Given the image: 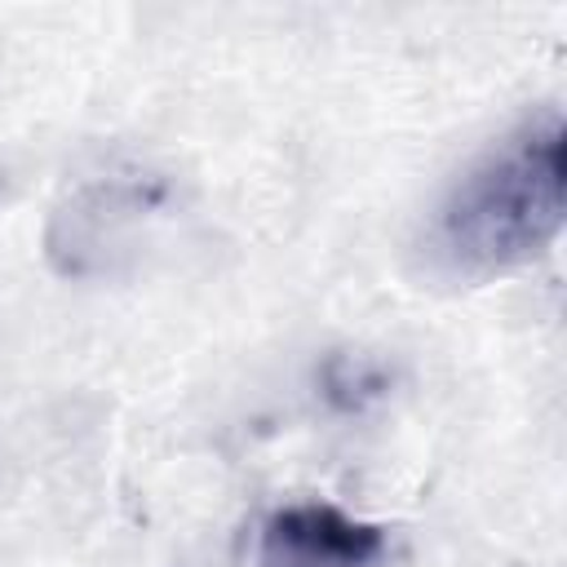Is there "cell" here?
Segmentation results:
<instances>
[{
    "label": "cell",
    "mask_w": 567,
    "mask_h": 567,
    "mask_svg": "<svg viewBox=\"0 0 567 567\" xmlns=\"http://www.w3.org/2000/svg\"><path fill=\"white\" fill-rule=\"evenodd\" d=\"M390 536L332 501H292L261 518L252 567H372Z\"/></svg>",
    "instance_id": "cell-2"
},
{
    "label": "cell",
    "mask_w": 567,
    "mask_h": 567,
    "mask_svg": "<svg viewBox=\"0 0 567 567\" xmlns=\"http://www.w3.org/2000/svg\"><path fill=\"white\" fill-rule=\"evenodd\" d=\"M563 111L545 106L447 182L416 252L439 279L487 284L545 257L563 235Z\"/></svg>",
    "instance_id": "cell-1"
}]
</instances>
